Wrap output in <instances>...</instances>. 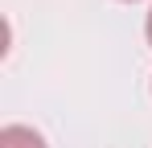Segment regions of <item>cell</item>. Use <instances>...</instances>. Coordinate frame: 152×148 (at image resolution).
Wrapping results in <instances>:
<instances>
[{"label":"cell","instance_id":"2","mask_svg":"<svg viewBox=\"0 0 152 148\" xmlns=\"http://www.w3.org/2000/svg\"><path fill=\"white\" fill-rule=\"evenodd\" d=\"M144 33H148V45H152V8H148V25H144Z\"/></svg>","mask_w":152,"mask_h":148},{"label":"cell","instance_id":"1","mask_svg":"<svg viewBox=\"0 0 152 148\" xmlns=\"http://www.w3.org/2000/svg\"><path fill=\"white\" fill-rule=\"evenodd\" d=\"M0 148H45V140L33 127H25V123H8L0 132Z\"/></svg>","mask_w":152,"mask_h":148}]
</instances>
